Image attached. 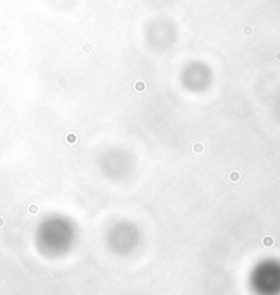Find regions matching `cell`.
<instances>
[{
  "mask_svg": "<svg viewBox=\"0 0 280 295\" xmlns=\"http://www.w3.org/2000/svg\"><path fill=\"white\" fill-rule=\"evenodd\" d=\"M240 180H242V175L239 170H231L228 173V181L231 184H237L240 183Z\"/></svg>",
  "mask_w": 280,
  "mask_h": 295,
  "instance_id": "6da1fadb",
  "label": "cell"
},
{
  "mask_svg": "<svg viewBox=\"0 0 280 295\" xmlns=\"http://www.w3.org/2000/svg\"><path fill=\"white\" fill-rule=\"evenodd\" d=\"M261 244L264 249H272L275 246V238L272 235H265L261 240Z\"/></svg>",
  "mask_w": 280,
  "mask_h": 295,
  "instance_id": "7a4b0ae2",
  "label": "cell"
},
{
  "mask_svg": "<svg viewBox=\"0 0 280 295\" xmlns=\"http://www.w3.org/2000/svg\"><path fill=\"white\" fill-rule=\"evenodd\" d=\"M133 89H135V92H137V93H143V92H146V89H147V84H146V81H143V80H137V81H135V84H133Z\"/></svg>",
  "mask_w": 280,
  "mask_h": 295,
  "instance_id": "3957f363",
  "label": "cell"
},
{
  "mask_svg": "<svg viewBox=\"0 0 280 295\" xmlns=\"http://www.w3.org/2000/svg\"><path fill=\"white\" fill-rule=\"evenodd\" d=\"M65 141L67 144H76L78 141V136L76 132H69L65 135Z\"/></svg>",
  "mask_w": 280,
  "mask_h": 295,
  "instance_id": "277c9868",
  "label": "cell"
},
{
  "mask_svg": "<svg viewBox=\"0 0 280 295\" xmlns=\"http://www.w3.org/2000/svg\"><path fill=\"white\" fill-rule=\"evenodd\" d=\"M203 150H205V147H203L202 143H195L194 146H192V151H194L195 154H202Z\"/></svg>",
  "mask_w": 280,
  "mask_h": 295,
  "instance_id": "5b68a950",
  "label": "cell"
},
{
  "mask_svg": "<svg viewBox=\"0 0 280 295\" xmlns=\"http://www.w3.org/2000/svg\"><path fill=\"white\" fill-rule=\"evenodd\" d=\"M253 32H254V29H253L251 26H249V25H246L244 28H243V35H244V36H251Z\"/></svg>",
  "mask_w": 280,
  "mask_h": 295,
  "instance_id": "8992f818",
  "label": "cell"
},
{
  "mask_svg": "<svg viewBox=\"0 0 280 295\" xmlns=\"http://www.w3.org/2000/svg\"><path fill=\"white\" fill-rule=\"evenodd\" d=\"M59 86H60V88H66V86H67V81H66V80H59Z\"/></svg>",
  "mask_w": 280,
  "mask_h": 295,
  "instance_id": "52a82bcc",
  "label": "cell"
},
{
  "mask_svg": "<svg viewBox=\"0 0 280 295\" xmlns=\"http://www.w3.org/2000/svg\"><path fill=\"white\" fill-rule=\"evenodd\" d=\"M83 49L84 51H87V52H91V44H84V47H83Z\"/></svg>",
  "mask_w": 280,
  "mask_h": 295,
  "instance_id": "ba28073f",
  "label": "cell"
},
{
  "mask_svg": "<svg viewBox=\"0 0 280 295\" xmlns=\"http://www.w3.org/2000/svg\"><path fill=\"white\" fill-rule=\"evenodd\" d=\"M275 58H276L277 62H280V51H277L276 54H275Z\"/></svg>",
  "mask_w": 280,
  "mask_h": 295,
  "instance_id": "9c48e42d",
  "label": "cell"
},
{
  "mask_svg": "<svg viewBox=\"0 0 280 295\" xmlns=\"http://www.w3.org/2000/svg\"><path fill=\"white\" fill-rule=\"evenodd\" d=\"M279 187H280V184H279Z\"/></svg>",
  "mask_w": 280,
  "mask_h": 295,
  "instance_id": "30bf717a",
  "label": "cell"
}]
</instances>
